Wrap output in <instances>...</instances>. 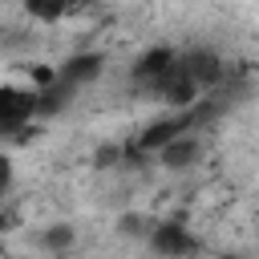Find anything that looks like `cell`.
Returning a JSON list of instances; mask_svg holds the SVG:
<instances>
[{"instance_id":"3957f363","label":"cell","mask_w":259,"mask_h":259,"mask_svg":"<svg viewBox=\"0 0 259 259\" xmlns=\"http://www.w3.org/2000/svg\"><path fill=\"white\" fill-rule=\"evenodd\" d=\"M174 65H178V49H170V45H150V49L130 65V81H134L138 89L150 93V89H154Z\"/></svg>"},{"instance_id":"ba28073f","label":"cell","mask_w":259,"mask_h":259,"mask_svg":"<svg viewBox=\"0 0 259 259\" xmlns=\"http://www.w3.org/2000/svg\"><path fill=\"white\" fill-rule=\"evenodd\" d=\"M12 186H16V162H12L8 154H0V198H4Z\"/></svg>"},{"instance_id":"6da1fadb","label":"cell","mask_w":259,"mask_h":259,"mask_svg":"<svg viewBox=\"0 0 259 259\" xmlns=\"http://www.w3.org/2000/svg\"><path fill=\"white\" fill-rule=\"evenodd\" d=\"M40 117V93L32 85H0V134H24Z\"/></svg>"},{"instance_id":"52a82bcc","label":"cell","mask_w":259,"mask_h":259,"mask_svg":"<svg viewBox=\"0 0 259 259\" xmlns=\"http://www.w3.org/2000/svg\"><path fill=\"white\" fill-rule=\"evenodd\" d=\"M73 243H77V231H73L69 223H53V227L40 231V247H45V251H69Z\"/></svg>"},{"instance_id":"8992f818","label":"cell","mask_w":259,"mask_h":259,"mask_svg":"<svg viewBox=\"0 0 259 259\" xmlns=\"http://www.w3.org/2000/svg\"><path fill=\"white\" fill-rule=\"evenodd\" d=\"M20 4H24L28 20H36V24H61L81 0H20Z\"/></svg>"},{"instance_id":"5b68a950","label":"cell","mask_w":259,"mask_h":259,"mask_svg":"<svg viewBox=\"0 0 259 259\" xmlns=\"http://www.w3.org/2000/svg\"><path fill=\"white\" fill-rule=\"evenodd\" d=\"M198 158H202V142H198V134H194V130L174 134V138L154 154V162H158L162 170H190Z\"/></svg>"},{"instance_id":"277c9868","label":"cell","mask_w":259,"mask_h":259,"mask_svg":"<svg viewBox=\"0 0 259 259\" xmlns=\"http://www.w3.org/2000/svg\"><path fill=\"white\" fill-rule=\"evenodd\" d=\"M146 247L158 251V255H194V251H198V239H194L178 219H166V223H154V227H150Z\"/></svg>"},{"instance_id":"9c48e42d","label":"cell","mask_w":259,"mask_h":259,"mask_svg":"<svg viewBox=\"0 0 259 259\" xmlns=\"http://www.w3.org/2000/svg\"><path fill=\"white\" fill-rule=\"evenodd\" d=\"M8 223H12V219H8V210H4V198H0V231H8Z\"/></svg>"},{"instance_id":"7a4b0ae2","label":"cell","mask_w":259,"mask_h":259,"mask_svg":"<svg viewBox=\"0 0 259 259\" xmlns=\"http://www.w3.org/2000/svg\"><path fill=\"white\" fill-rule=\"evenodd\" d=\"M101 69H105V57H101L97 49H81V53H73V57H65V61L57 65V85H61L65 93H77V89L93 85V81L101 77Z\"/></svg>"}]
</instances>
